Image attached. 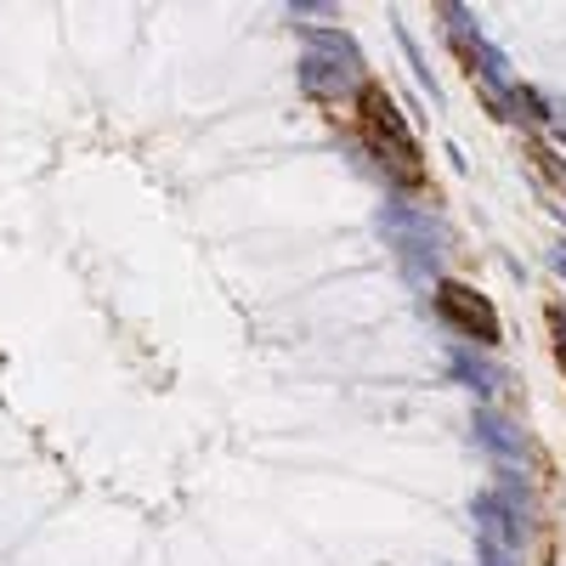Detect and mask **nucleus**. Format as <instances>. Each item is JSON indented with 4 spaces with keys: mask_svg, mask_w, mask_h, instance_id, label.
<instances>
[{
    "mask_svg": "<svg viewBox=\"0 0 566 566\" xmlns=\"http://www.w3.org/2000/svg\"><path fill=\"white\" fill-rule=\"evenodd\" d=\"M357 125H363V142H368V154L380 159L397 181L419 187L424 181V165H419V142L408 136L397 103L386 97L380 85H363V97H357Z\"/></svg>",
    "mask_w": 566,
    "mask_h": 566,
    "instance_id": "f257e3e1",
    "label": "nucleus"
},
{
    "mask_svg": "<svg viewBox=\"0 0 566 566\" xmlns=\"http://www.w3.org/2000/svg\"><path fill=\"white\" fill-rule=\"evenodd\" d=\"M437 306H442V317H453L464 335H476V340H499V312L476 295V290H464V283H442L437 290Z\"/></svg>",
    "mask_w": 566,
    "mask_h": 566,
    "instance_id": "f03ea898",
    "label": "nucleus"
},
{
    "mask_svg": "<svg viewBox=\"0 0 566 566\" xmlns=\"http://www.w3.org/2000/svg\"><path fill=\"white\" fill-rule=\"evenodd\" d=\"M560 363H566V352H560Z\"/></svg>",
    "mask_w": 566,
    "mask_h": 566,
    "instance_id": "7ed1b4c3",
    "label": "nucleus"
}]
</instances>
